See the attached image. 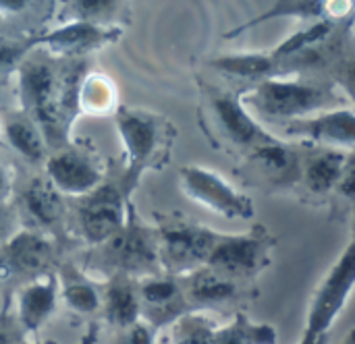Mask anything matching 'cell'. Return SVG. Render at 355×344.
I'll return each instance as SVG.
<instances>
[{"mask_svg": "<svg viewBox=\"0 0 355 344\" xmlns=\"http://www.w3.org/2000/svg\"><path fill=\"white\" fill-rule=\"evenodd\" d=\"M79 224L89 243H106L125 226L123 195L114 187H98L79 206Z\"/></svg>", "mask_w": 355, "mask_h": 344, "instance_id": "cell-6", "label": "cell"}, {"mask_svg": "<svg viewBox=\"0 0 355 344\" xmlns=\"http://www.w3.org/2000/svg\"><path fill=\"white\" fill-rule=\"evenodd\" d=\"M289 135L308 137L316 143L327 145H345L354 147L355 141V116L352 108H333L327 112H320L314 118H300L291 120Z\"/></svg>", "mask_w": 355, "mask_h": 344, "instance_id": "cell-12", "label": "cell"}, {"mask_svg": "<svg viewBox=\"0 0 355 344\" xmlns=\"http://www.w3.org/2000/svg\"><path fill=\"white\" fill-rule=\"evenodd\" d=\"M108 318L121 328H129L139 320V299L123 280L114 282L108 291Z\"/></svg>", "mask_w": 355, "mask_h": 344, "instance_id": "cell-20", "label": "cell"}, {"mask_svg": "<svg viewBox=\"0 0 355 344\" xmlns=\"http://www.w3.org/2000/svg\"><path fill=\"white\" fill-rule=\"evenodd\" d=\"M220 237L198 226H179L162 230V257L177 272H196L206 266Z\"/></svg>", "mask_w": 355, "mask_h": 344, "instance_id": "cell-7", "label": "cell"}, {"mask_svg": "<svg viewBox=\"0 0 355 344\" xmlns=\"http://www.w3.org/2000/svg\"><path fill=\"white\" fill-rule=\"evenodd\" d=\"M324 6L322 2H279L275 4L270 10H266L262 17H258L254 23L250 25H256V23H262V21H268V19H275V17H283V15H297V17H320L324 12Z\"/></svg>", "mask_w": 355, "mask_h": 344, "instance_id": "cell-26", "label": "cell"}, {"mask_svg": "<svg viewBox=\"0 0 355 344\" xmlns=\"http://www.w3.org/2000/svg\"><path fill=\"white\" fill-rule=\"evenodd\" d=\"M175 326V344H212L214 326L200 314L183 316Z\"/></svg>", "mask_w": 355, "mask_h": 344, "instance_id": "cell-23", "label": "cell"}, {"mask_svg": "<svg viewBox=\"0 0 355 344\" xmlns=\"http://www.w3.org/2000/svg\"><path fill=\"white\" fill-rule=\"evenodd\" d=\"M6 137L10 145L31 162H40L44 158L46 145L40 127L29 116H17L6 123Z\"/></svg>", "mask_w": 355, "mask_h": 344, "instance_id": "cell-18", "label": "cell"}, {"mask_svg": "<svg viewBox=\"0 0 355 344\" xmlns=\"http://www.w3.org/2000/svg\"><path fill=\"white\" fill-rule=\"evenodd\" d=\"M27 46L23 42H8V39H0V71L10 66L15 60H19L25 54Z\"/></svg>", "mask_w": 355, "mask_h": 344, "instance_id": "cell-27", "label": "cell"}, {"mask_svg": "<svg viewBox=\"0 0 355 344\" xmlns=\"http://www.w3.org/2000/svg\"><path fill=\"white\" fill-rule=\"evenodd\" d=\"M6 189H8V181H6V174H4V170L0 168V199H2V195L6 193Z\"/></svg>", "mask_w": 355, "mask_h": 344, "instance_id": "cell-31", "label": "cell"}, {"mask_svg": "<svg viewBox=\"0 0 355 344\" xmlns=\"http://www.w3.org/2000/svg\"><path fill=\"white\" fill-rule=\"evenodd\" d=\"M150 332L148 328H144L141 324H133L131 326V336H129V344H150Z\"/></svg>", "mask_w": 355, "mask_h": 344, "instance_id": "cell-29", "label": "cell"}, {"mask_svg": "<svg viewBox=\"0 0 355 344\" xmlns=\"http://www.w3.org/2000/svg\"><path fill=\"white\" fill-rule=\"evenodd\" d=\"M335 96L322 89H316L312 85H304L297 81H279V79H266L258 83L252 96V104L258 108V112L268 116H281L300 120L306 114L327 108L335 104Z\"/></svg>", "mask_w": 355, "mask_h": 344, "instance_id": "cell-1", "label": "cell"}, {"mask_svg": "<svg viewBox=\"0 0 355 344\" xmlns=\"http://www.w3.org/2000/svg\"><path fill=\"white\" fill-rule=\"evenodd\" d=\"M116 33H110V29H102L94 23H83V21H73L69 25H62L60 29L44 35L37 39V44H50L62 52H79L87 50L100 44H106L108 39H114Z\"/></svg>", "mask_w": 355, "mask_h": 344, "instance_id": "cell-14", "label": "cell"}, {"mask_svg": "<svg viewBox=\"0 0 355 344\" xmlns=\"http://www.w3.org/2000/svg\"><path fill=\"white\" fill-rule=\"evenodd\" d=\"M352 164V156L337 150H327L314 156L306 166V185L314 193H327L339 185L343 172Z\"/></svg>", "mask_w": 355, "mask_h": 344, "instance_id": "cell-15", "label": "cell"}, {"mask_svg": "<svg viewBox=\"0 0 355 344\" xmlns=\"http://www.w3.org/2000/svg\"><path fill=\"white\" fill-rule=\"evenodd\" d=\"M64 299H67V303H69L73 309H77V311H81V314L96 311V307L100 305L96 291H94L87 282H83V280L69 282V284L64 287Z\"/></svg>", "mask_w": 355, "mask_h": 344, "instance_id": "cell-25", "label": "cell"}, {"mask_svg": "<svg viewBox=\"0 0 355 344\" xmlns=\"http://www.w3.org/2000/svg\"><path fill=\"white\" fill-rule=\"evenodd\" d=\"M50 185L60 195H87L100 187V172L94 162L79 152H60L46 162Z\"/></svg>", "mask_w": 355, "mask_h": 344, "instance_id": "cell-10", "label": "cell"}, {"mask_svg": "<svg viewBox=\"0 0 355 344\" xmlns=\"http://www.w3.org/2000/svg\"><path fill=\"white\" fill-rule=\"evenodd\" d=\"M25 208L42 224H54L62 216L60 193L50 185V181H33L25 191Z\"/></svg>", "mask_w": 355, "mask_h": 344, "instance_id": "cell-17", "label": "cell"}, {"mask_svg": "<svg viewBox=\"0 0 355 344\" xmlns=\"http://www.w3.org/2000/svg\"><path fill=\"white\" fill-rule=\"evenodd\" d=\"M181 189L189 199L208 208L214 214L225 218H252L254 206L252 199L235 191L225 179L216 172L202 166H185L179 172Z\"/></svg>", "mask_w": 355, "mask_h": 344, "instance_id": "cell-3", "label": "cell"}, {"mask_svg": "<svg viewBox=\"0 0 355 344\" xmlns=\"http://www.w3.org/2000/svg\"><path fill=\"white\" fill-rule=\"evenodd\" d=\"M329 31H331V23H329V21L316 23V25L308 27L306 31L295 33V35H293L291 39H287L283 46H279V48H277V52L272 54V58L277 60L279 56H291V54H297L300 50H304V48H308V46H312V44L322 42V39L329 35Z\"/></svg>", "mask_w": 355, "mask_h": 344, "instance_id": "cell-24", "label": "cell"}, {"mask_svg": "<svg viewBox=\"0 0 355 344\" xmlns=\"http://www.w3.org/2000/svg\"><path fill=\"white\" fill-rule=\"evenodd\" d=\"M277 332L266 324H252L245 316H237L231 324L214 328L212 344H275Z\"/></svg>", "mask_w": 355, "mask_h": 344, "instance_id": "cell-16", "label": "cell"}, {"mask_svg": "<svg viewBox=\"0 0 355 344\" xmlns=\"http://www.w3.org/2000/svg\"><path fill=\"white\" fill-rule=\"evenodd\" d=\"M275 58L264 54H237V56H223L212 64L220 71L239 75V77H266L275 71Z\"/></svg>", "mask_w": 355, "mask_h": 344, "instance_id": "cell-21", "label": "cell"}, {"mask_svg": "<svg viewBox=\"0 0 355 344\" xmlns=\"http://www.w3.org/2000/svg\"><path fill=\"white\" fill-rule=\"evenodd\" d=\"M52 247L35 233H17L0 247V280L12 276H40L50 264Z\"/></svg>", "mask_w": 355, "mask_h": 344, "instance_id": "cell-9", "label": "cell"}, {"mask_svg": "<svg viewBox=\"0 0 355 344\" xmlns=\"http://www.w3.org/2000/svg\"><path fill=\"white\" fill-rule=\"evenodd\" d=\"M12 226H15V216H12V212H10L6 206L0 203V247H4V245L15 237Z\"/></svg>", "mask_w": 355, "mask_h": 344, "instance_id": "cell-28", "label": "cell"}, {"mask_svg": "<svg viewBox=\"0 0 355 344\" xmlns=\"http://www.w3.org/2000/svg\"><path fill=\"white\" fill-rule=\"evenodd\" d=\"M116 129L127 152V187L131 189L141 170L158 154L160 127L154 116L146 112H135L121 108L116 114Z\"/></svg>", "mask_w": 355, "mask_h": 344, "instance_id": "cell-5", "label": "cell"}, {"mask_svg": "<svg viewBox=\"0 0 355 344\" xmlns=\"http://www.w3.org/2000/svg\"><path fill=\"white\" fill-rule=\"evenodd\" d=\"M139 297L144 299L146 305H150L158 314H168V318H171V307L181 305L179 287L173 280H164V278H152L144 282Z\"/></svg>", "mask_w": 355, "mask_h": 344, "instance_id": "cell-22", "label": "cell"}, {"mask_svg": "<svg viewBox=\"0 0 355 344\" xmlns=\"http://www.w3.org/2000/svg\"><path fill=\"white\" fill-rule=\"evenodd\" d=\"M300 344H327V336H314V334H308L304 336V341Z\"/></svg>", "mask_w": 355, "mask_h": 344, "instance_id": "cell-30", "label": "cell"}, {"mask_svg": "<svg viewBox=\"0 0 355 344\" xmlns=\"http://www.w3.org/2000/svg\"><path fill=\"white\" fill-rule=\"evenodd\" d=\"M355 282V245L349 243L345 253L331 268L322 284L318 287L310 316H308V334L327 336L337 316L343 311Z\"/></svg>", "mask_w": 355, "mask_h": 344, "instance_id": "cell-2", "label": "cell"}, {"mask_svg": "<svg viewBox=\"0 0 355 344\" xmlns=\"http://www.w3.org/2000/svg\"><path fill=\"white\" fill-rule=\"evenodd\" d=\"M31 344H56V343H52V341H46V343H31Z\"/></svg>", "mask_w": 355, "mask_h": 344, "instance_id": "cell-34", "label": "cell"}, {"mask_svg": "<svg viewBox=\"0 0 355 344\" xmlns=\"http://www.w3.org/2000/svg\"><path fill=\"white\" fill-rule=\"evenodd\" d=\"M212 106H214V112H216V118H218L223 131L229 135V139L233 143L258 150V147L279 141L256 123V118L245 110V106L239 98H235L231 93H220L218 98H214Z\"/></svg>", "mask_w": 355, "mask_h": 344, "instance_id": "cell-11", "label": "cell"}, {"mask_svg": "<svg viewBox=\"0 0 355 344\" xmlns=\"http://www.w3.org/2000/svg\"><path fill=\"white\" fill-rule=\"evenodd\" d=\"M106 264L125 274H146L158 264V247L150 233L123 228L106 241Z\"/></svg>", "mask_w": 355, "mask_h": 344, "instance_id": "cell-8", "label": "cell"}, {"mask_svg": "<svg viewBox=\"0 0 355 344\" xmlns=\"http://www.w3.org/2000/svg\"><path fill=\"white\" fill-rule=\"evenodd\" d=\"M56 303V280L46 276L29 282L19 295V322L27 332L40 330Z\"/></svg>", "mask_w": 355, "mask_h": 344, "instance_id": "cell-13", "label": "cell"}, {"mask_svg": "<svg viewBox=\"0 0 355 344\" xmlns=\"http://www.w3.org/2000/svg\"><path fill=\"white\" fill-rule=\"evenodd\" d=\"M235 291H237L235 280H229V278L212 272L210 268L196 270L191 276V284H189L191 297L200 303H216V301L231 299L235 295Z\"/></svg>", "mask_w": 355, "mask_h": 344, "instance_id": "cell-19", "label": "cell"}, {"mask_svg": "<svg viewBox=\"0 0 355 344\" xmlns=\"http://www.w3.org/2000/svg\"><path fill=\"white\" fill-rule=\"evenodd\" d=\"M345 344H354V334H352V332L347 334V338H345Z\"/></svg>", "mask_w": 355, "mask_h": 344, "instance_id": "cell-33", "label": "cell"}, {"mask_svg": "<svg viewBox=\"0 0 355 344\" xmlns=\"http://www.w3.org/2000/svg\"><path fill=\"white\" fill-rule=\"evenodd\" d=\"M268 245L270 243L258 235L223 237L214 245L204 268H210L229 280L254 276L268 264Z\"/></svg>", "mask_w": 355, "mask_h": 344, "instance_id": "cell-4", "label": "cell"}, {"mask_svg": "<svg viewBox=\"0 0 355 344\" xmlns=\"http://www.w3.org/2000/svg\"><path fill=\"white\" fill-rule=\"evenodd\" d=\"M0 344H10V338L4 332H0Z\"/></svg>", "mask_w": 355, "mask_h": 344, "instance_id": "cell-32", "label": "cell"}]
</instances>
